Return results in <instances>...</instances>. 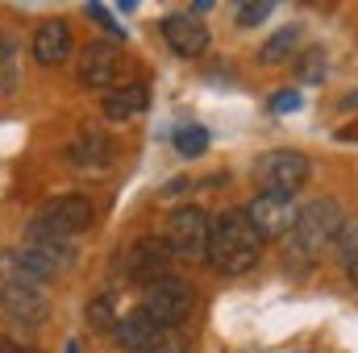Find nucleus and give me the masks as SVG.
I'll list each match as a JSON object with an SVG mask.
<instances>
[{
	"label": "nucleus",
	"instance_id": "nucleus-26",
	"mask_svg": "<svg viewBox=\"0 0 358 353\" xmlns=\"http://www.w3.org/2000/svg\"><path fill=\"white\" fill-rule=\"evenodd\" d=\"M0 353H34V350H25V345L13 341V337H0Z\"/></svg>",
	"mask_w": 358,
	"mask_h": 353
},
{
	"label": "nucleus",
	"instance_id": "nucleus-13",
	"mask_svg": "<svg viewBox=\"0 0 358 353\" xmlns=\"http://www.w3.org/2000/svg\"><path fill=\"white\" fill-rule=\"evenodd\" d=\"M71 50H76V38H71V25H67V21L55 17V21H42V25L34 29L29 54H34L42 67H59V63H67Z\"/></svg>",
	"mask_w": 358,
	"mask_h": 353
},
{
	"label": "nucleus",
	"instance_id": "nucleus-8",
	"mask_svg": "<svg viewBox=\"0 0 358 353\" xmlns=\"http://www.w3.org/2000/svg\"><path fill=\"white\" fill-rule=\"evenodd\" d=\"M125 75V54L113 46V42H88L80 50V84L84 88H117Z\"/></svg>",
	"mask_w": 358,
	"mask_h": 353
},
{
	"label": "nucleus",
	"instance_id": "nucleus-5",
	"mask_svg": "<svg viewBox=\"0 0 358 353\" xmlns=\"http://www.w3.org/2000/svg\"><path fill=\"white\" fill-rule=\"evenodd\" d=\"M171 250H167V241L163 237H138L129 250H125V278L129 283H138V287H155V283H163V278H171Z\"/></svg>",
	"mask_w": 358,
	"mask_h": 353
},
{
	"label": "nucleus",
	"instance_id": "nucleus-24",
	"mask_svg": "<svg viewBox=\"0 0 358 353\" xmlns=\"http://www.w3.org/2000/svg\"><path fill=\"white\" fill-rule=\"evenodd\" d=\"M84 13H88L92 21H100V25H104V29H108L113 38H121V42H125V29L117 25V17H113V13H108L104 4H84Z\"/></svg>",
	"mask_w": 358,
	"mask_h": 353
},
{
	"label": "nucleus",
	"instance_id": "nucleus-11",
	"mask_svg": "<svg viewBox=\"0 0 358 353\" xmlns=\"http://www.w3.org/2000/svg\"><path fill=\"white\" fill-rule=\"evenodd\" d=\"M0 312L13 320V324H29L38 329L50 312L46 303V291L42 287H21V283H0Z\"/></svg>",
	"mask_w": 358,
	"mask_h": 353
},
{
	"label": "nucleus",
	"instance_id": "nucleus-28",
	"mask_svg": "<svg viewBox=\"0 0 358 353\" xmlns=\"http://www.w3.org/2000/svg\"><path fill=\"white\" fill-rule=\"evenodd\" d=\"M342 108H346V112H350V108H358V91H355V96H346V100H342Z\"/></svg>",
	"mask_w": 358,
	"mask_h": 353
},
{
	"label": "nucleus",
	"instance_id": "nucleus-29",
	"mask_svg": "<svg viewBox=\"0 0 358 353\" xmlns=\"http://www.w3.org/2000/svg\"><path fill=\"white\" fill-rule=\"evenodd\" d=\"M63 353H80V345H76V341H67V350Z\"/></svg>",
	"mask_w": 358,
	"mask_h": 353
},
{
	"label": "nucleus",
	"instance_id": "nucleus-3",
	"mask_svg": "<svg viewBox=\"0 0 358 353\" xmlns=\"http://www.w3.org/2000/svg\"><path fill=\"white\" fill-rule=\"evenodd\" d=\"M208 225H213V216H208L204 208L183 204V208H176V212L167 216L163 241H167V250H171L176 258H204V250H208Z\"/></svg>",
	"mask_w": 358,
	"mask_h": 353
},
{
	"label": "nucleus",
	"instance_id": "nucleus-9",
	"mask_svg": "<svg viewBox=\"0 0 358 353\" xmlns=\"http://www.w3.org/2000/svg\"><path fill=\"white\" fill-rule=\"evenodd\" d=\"M59 262L34 246H21V250H4L0 254V283H21V287H42L46 278H55Z\"/></svg>",
	"mask_w": 358,
	"mask_h": 353
},
{
	"label": "nucleus",
	"instance_id": "nucleus-22",
	"mask_svg": "<svg viewBox=\"0 0 358 353\" xmlns=\"http://www.w3.org/2000/svg\"><path fill=\"white\" fill-rule=\"evenodd\" d=\"M187 350H192V341H187L183 329H163V337H159L146 353H187Z\"/></svg>",
	"mask_w": 358,
	"mask_h": 353
},
{
	"label": "nucleus",
	"instance_id": "nucleus-6",
	"mask_svg": "<svg viewBox=\"0 0 358 353\" xmlns=\"http://www.w3.org/2000/svg\"><path fill=\"white\" fill-rule=\"evenodd\" d=\"M246 220L255 225V233L263 237V241H279V237H287L292 233V225H296V200L292 195H275V191H263V195H255L246 208Z\"/></svg>",
	"mask_w": 358,
	"mask_h": 353
},
{
	"label": "nucleus",
	"instance_id": "nucleus-15",
	"mask_svg": "<svg viewBox=\"0 0 358 353\" xmlns=\"http://www.w3.org/2000/svg\"><path fill=\"white\" fill-rule=\"evenodd\" d=\"M146 104H150V88L146 84H117V88L104 91V117L108 121H134V117H142L146 112Z\"/></svg>",
	"mask_w": 358,
	"mask_h": 353
},
{
	"label": "nucleus",
	"instance_id": "nucleus-7",
	"mask_svg": "<svg viewBox=\"0 0 358 353\" xmlns=\"http://www.w3.org/2000/svg\"><path fill=\"white\" fill-rule=\"evenodd\" d=\"M255 179L263 191H275V195H292L296 187H304L308 179V158L300 150H271L259 158L255 167Z\"/></svg>",
	"mask_w": 358,
	"mask_h": 353
},
{
	"label": "nucleus",
	"instance_id": "nucleus-1",
	"mask_svg": "<svg viewBox=\"0 0 358 353\" xmlns=\"http://www.w3.org/2000/svg\"><path fill=\"white\" fill-rule=\"evenodd\" d=\"M204 258H208V266L217 274H229V278L250 274L259 266V258H263V237L255 233V225L246 220L242 208H229V212L213 216Z\"/></svg>",
	"mask_w": 358,
	"mask_h": 353
},
{
	"label": "nucleus",
	"instance_id": "nucleus-10",
	"mask_svg": "<svg viewBox=\"0 0 358 353\" xmlns=\"http://www.w3.org/2000/svg\"><path fill=\"white\" fill-rule=\"evenodd\" d=\"M113 158H117V142H113L108 133H100V129H80V133L67 142V163H71L76 171L100 175V171L113 167Z\"/></svg>",
	"mask_w": 358,
	"mask_h": 353
},
{
	"label": "nucleus",
	"instance_id": "nucleus-20",
	"mask_svg": "<svg viewBox=\"0 0 358 353\" xmlns=\"http://www.w3.org/2000/svg\"><path fill=\"white\" fill-rule=\"evenodd\" d=\"M271 0H246V4H238V13H234V21L242 25V29H250V25H263L271 17Z\"/></svg>",
	"mask_w": 358,
	"mask_h": 353
},
{
	"label": "nucleus",
	"instance_id": "nucleus-17",
	"mask_svg": "<svg viewBox=\"0 0 358 353\" xmlns=\"http://www.w3.org/2000/svg\"><path fill=\"white\" fill-rule=\"evenodd\" d=\"M21 88V63H17V46L8 38H0V96H17Z\"/></svg>",
	"mask_w": 358,
	"mask_h": 353
},
{
	"label": "nucleus",
	"instance_id": "nucleus-21",
	"mask_svg": "<svg viewBox=\"0 0 358 353\" xmlns=\"http://www.w3.org/2000/svg\"><path fill=\"white\" fill-rule=\"evenodd\" d=\"M334 241H338V258H342V262H350V258L358 254V216H355V220H342V229H338V237H334Z\"/></svg>",
	"mask_w": 358,
	"mask_h": 353
},
{
	"label": "nucleus",
	"instance_id": "nucleus-27",
	"mask_svg": "<svg viewBox=\"0 0 358 353\" xmlns=\"http://www.w3.org/2000/svg\"><path fill=\"white\" fill-rule=\"evenodd\" d=\"M346 274L355 278V287H358V254H355V258H350V262H346Z\"/></svg>",
	"mask_w": 358,
	"mask_h": 353
},
{
	"label": "nucleus",
	"instance_id": "nucleus-12",
	"mask_svg": "<svg viewBox=\"0 0 358 353\" xmlns=\"http://www.w3.org/2000/svg\"><path fill=\"white\" fill-rule=\"evenodd\" d=\"M163 38L179 59H200L208 50V25L196 13H171L163 17Z\"/></svg>",
	"mask_w": 358,
	"mask_h": 353
},
{
	"label": "nucleus",
	"instance_id": "nucleus-23",
	"mask_svg": "<svg viewBox=\"0 0 358 353\" xmlns=\"http://www.w3.org/2000/svg\"><path fill=\"white\" fill-rule=\"evenodd\" d=\"M88 320L96 329H117V316H113V308H108V295H100L96 303H88Z\"/></svg>",
	"mask_w": 358,
	"mask_h": 353
},
{
	"label": "nucleus",
	"instance_id": "nucleus-2",
	"mask_svg": "<svg viewBox=\"0 0 358 353\" xmlns=\"http://www.w3.org/2000/svg\"><path fill=\"white\" fill-rule=\"evenodd\" d=\"M342 208H338V200H313V204H304L300 212H296V225H292V233H287V254H292V262L296 266H308L321 258V250L325 246H334V237H338V229H342Z\"/></svg>",
	"mask_w": 358,
	"mask_h": 353
},
{
	"label": "nucleus",
	"instance_id": "nucleus-14",
	"mask_svg": "<svg viewBox=\"0 0 358 353\" xmlns=\"http://www.w3.org/2000/svg\"><path fill=\"white\" fill-rule=\"evenodd\" d=\"M113 333H117V341H121L129 353H146L155 341H159V337H163V324H159V320H155V316L138 303L134 312L117 316V329H113Z\"/></svg>",
	"mask_w": 358,
	"mask_h": 353
},
{
	"label": "nucleus",
	"instance_id": "nucleus-19",
	"mask_svg": "<svg viewBox=\"0 0 358 353\" xmlns=\"http://www.w3.org/2000/svg\"><path fill=\"white\" fill-rule=\"evenodd\" d=\"M176 150L183 158H200V154L208 150V133H204L200 125H183L176 133Z\"/></svg>",
	"mask_w": 358,
	"mask_h": 353
},
{
	"label": "nucleus",
	"instance_id": "nucleus-25",
	"mask_svg": "<svg viewBox=\"0 0 358 353\" xmlns=\"http://www.w3.org/2000/svg\"><path fill=\"white\" fill-rule=\"evenodd\" d=\"M296 108H300V91H292V88L275 91V100H271V112H296Z\"/></svg>",
	"mask_w": 358,
	"mask_h": 353
},
{
	"label": "nucleus",
	"instance_id": "nucleus-18",
	"mask_svg": "<svg viewBox=\"0 0 358 353\" xmlns=\"http://www.w3.org/2000/svg\"><path fill=\"white\" fill-rule=\"evenodd\" d=\"M296 75H300L304 84H321V80H325V50H321V46L300 50V54H296Z\"/></svg>",
	"mask_w": 358,
	"mask_h": 353
},
{
	"label": "nucleus",
	"instance_id": "nucleus-4",
	"mask_svg": "<svg viewBox=\"0 0 358 353\" xmlns=\"http://www.w3.org/2000/svg\"><path fill=\"white\" fill-rule=\"evenodd\" d=\"M142 308H146L163 329H179V324L192 320V312H196V287L183 283V278H163V283L146 287Z\"/></svg>",
	"mask_w": 358,
	"mask_h": 353
},
{
	"label": "nucleus",
	"instance_id": "nucleus-16",
	"mask_svg": "<svg viewBox=\"0 0 358 353\" xmlns=\"http://www.w3.org/2000/svg\"><path fill=\"white\" fill-rule=\"evenodd\" d=\"M296 42H300V25H287V29H279L271 42H263V50H259V63H263V67H279V63H287V59H292V50H296Z\"/></svg>",
	"mask_w": 358,
	"mask_h": 353
}]
</instances>
